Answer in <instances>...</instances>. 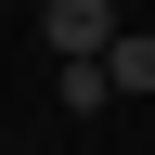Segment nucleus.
<instances>
[{"mask_svg":"<svg viewBox=\"0 0 155 155\" xmlns=\"http://www.w3.org/2000/svg\"><path fill=\"white\" fill-rule=\"evenodd\" d=\"M39 39H52L65 65H104L116 52V0H39Z\"/></svg>","mask_w":155,"mask_h":155,"instance_id":"obj_1","label":"nucleus"},{"mask_svg":"<svg viewBox=\"0 0 155 155\" xmlns=\"http://www.w3.org/2000/svg\"><path fill=\"white\" fill-rule=\"evenodd\" d=\"M104 78H116V91H155V39H142V26H116V52H104Z\"/></svg>","mask_w":155,"mask_h":155,"instance_id":"obj_2","label":"nucleus"}]
</instances>
